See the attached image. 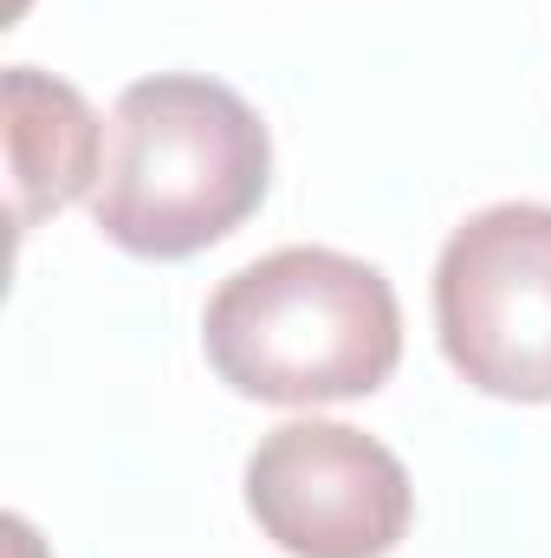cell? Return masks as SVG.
<instances>
[{
	"label": "cell",
	"mask_w": 551,
	"mask_h": 558,
	"mask_svg": "<svg viewBox=\"0 0 551 558\" xmlns=\"http://www.w3.org/2000/svg\"><path fill=\"white\" fill-rule=\"evenodd\" d=\"M273 182V137L260 111L221 78L156 72L111 111L91 221L137 260H188L228 241Z\"/></svg>",
	"instance_id": "cell-1"
},
{
	"label": "cell",
	"mask_w": 551,
	"mask_h": 558,
	"mask_svg": "<svg viewBox=\"0 0 551 558\" xmlns=\"http://www.w3.org/2000/svg\"><path fill=\"white\" fill-rule=\"evenodd\" d=\"M215 377L254 403H351L396 377L403 305L370 260L279 247L221 279L201 318Z\"/></svg>",
	"instance_id": "cell-2"
},
{
	"label": "cell",
	"mask_w": 551,
	"mask_h": 558,
	"mask_svg": "<svg viewBox=\"0 0 551 558\" xmlns=\"http://www.w3.org/2000/svg\"><path fill=\"white\" fill-rule=\"evenodd\" d=\"M434 331L474 390L500 403H551L546 202H500L448 234L434 260Z\"/></svg>",
	"instance_id": "cell-3"
},
{
	"label": "cell",
	"mask_w": 551,
	"mask_h": 558,
	"mask_svg": "<svg viewBox=\"0 0 551 558\" xmlns=\"http://www.w3.org/2000/svg\"><path fill=\"white\" fill-rule=\"evenodd\" d=\"M247 513L292 558H390L409 539L403 461L351 422H279L247 454Z\"/></svg>",
	"instance_id": "cell-4"
},
{
	"label": "cell",
	"mask_w": 551,
	"mask_h": 558,
	"mask_svg": "<svg viewBox=\"0 0 551 558\" xmlns=\"http://www.w3.org/2000/svg\"><path fill=\"white\" fill-rule=\"evenodd\" d=\"M7 162H13V221L20 234L46 215H59L65 202H78L85 189H98L105 175V137L91 105L39 72V65H13L7 85Z\"/></svg>",
	"instance_id": "cell-5"
}]
</instances>
